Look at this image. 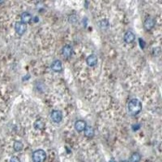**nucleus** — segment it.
<instances>
[{"mask_svg": "<svg viewBox=\"0 0 162 162\" xmlns=\"http://www.w3.org/2000/svg\"><path fill=\"white\" fill-rule=\"evenodd\" d=\"M140 46H141V48H142V49H144V45H145V43H144V41H143V43H142V42H141V38H140Z\"/></svg>", "mask_w": 162, "mask_h": 162, "instance_id": "f3484780", "label": "nucleus"}, {"mask_svg": "<svg viewBox=\"0 0 162 162\" xmlns=\"http://www.w3.org/2000/svg\"><path fill=\"white\" fill-rule=\"evenodd\" d=\"M27 27L26 24L22 22H16L15 24V30L18 33L19 35H23L26 32Z\"/></svg>", "mask_w": 162, "mask_h": 162, "instance_id": "20e7f679", "label": "nucleus"}, {"mask_svg": "<svg viewBox=\"0 0 162 162\" xmlns=\"http://www.w3.org/2000/svg\"><path fill=\"white\" fill-rule=\"evenodd\" d=\"M50 68L54 71V72H60L63 70V64L60 60H55L51 63Z\"/></svg>", "mask_w": 162, "mask_h": 162, "instance_id": "0eeeda50", "label": "nucleus"}, {"mask_svg": "<svg viewBox=\"0 0 162 162\" xmlns=\"http://www.w3.org/2000/svg\"><path fill=\"white\" fill-rule=\"evenodd\" d=\"M135 40V34L131 31L126 32L124 35V41L127 44H131L132 42H134Z\"/></svg>", "mask_w": 162, "mask_h": 162, "instance_id": "1a4fd4ad", "label": "nucleus"}, {"mask_svg": "<svg viewBox=\"0 0 162 162\" xmlns=\"http://www.w3.org/2000/svg\"><path fill=\"white\" fill-rule=\"evenodd\" d=\"M84 134L85 135L86 137L88 138H91V137H93L95 134L94 129L92 127V126H86V128L84 131Z\"/></svg>", "mask_w": 162, "mask_h": 162, "instance_id": "ddd939ff", "label": "nucleus"}, {"mask_svg": "<svg viewBox=\"0 0 162 162\" xmlns=\"http://www.w3.org/2000/svg\"><path fill=\"white\" fill-rule=\"evenodd\" d=\"M97 62H98V58L96 54H91L86 59V63L89 67L96 66L97 64Z\"/></svg>", "mask_w": 162, "mask_h": 162, "instance_id": "423d86ee", "label": "nucleus"}, {"mask_svg": "<svg viewBox=\"0 0 162 162\" xmlns=\"http://www.w3.org/2000/svg\"><path fill=\"white\" fill-rule=\"evenodd\" d=\"M87 126V123L86 122H84V120H77L75 122V128L77 131L81 132V131H84V129Z\"/></svg>", "mask_w": 162, "mask_h": 162, "instance_id": "6e6552de", "label": "nucleus"}, {"mask_svg": "<svg viewBox=\"0 0 162 162\" xmlns=\"http://www.w3.org/2000/svg\"><path fill=\"white\" fill-rule=\"evenodd\" d=\"M10 162H20V161L17 157H12L10 159Z\"/></svg>", "mask_w": 162, "mask_h": 162, "instance_id": "dca6fc26", "label": "nucleus"}, {"mask_svg": "<svg viewBox=\"0 0 162 162\" xmlns=\"http://www.w3.org/2000/svg\"><path fill=\"white\" fill-rule=\"evenodd\" d=\"M127 109L128 112L131 115H137L139 114L142 110V103L139 99H131L127 105Z\"/></svg>", "mask_w": 162, "mask_h": 162, "instance_id": "f257e3e1", "label": "nucleus"}, {"mask_svg": "<svg viewBox=\"0 0 162 162\" xmlns=\"http://www.w3.org/2000/svg\"><path fill=\"white\" fill-rule=\"evenodd\" d=\"M155 24H156L155 20L152 17H148L144 20V27L147 31H149V30L153 29V27L155 26Z\"/></svg>", "mask_w": 162, "mask_h": 162, "instance_id": "39448f33", "label": "nucleus"}, {"mask_svg": "<svg viewBox=\"0 0 162 162\" xmlns=\"http://www.w3.org/2000/svg\"><path fill=\"white\" fill-rule=\"evenodd\" d=\"M33 127L36 131H42L45 128V123L42 120L38 119V120L35 121L34 124H33Z\"/></svg>", "mask_w": 162, "mask_h": 162, "instance_id": "f8f14e48", "label": "nucleus"}, {"mask_svg": "<svg viewBox=\"0 0 162 162\" xmlns=\"http://www.w3.org/2000/svg\"><path fill=\"white\" fill-rule=\"evenodd\" d=\"M32 157L33 162H45L46 160V153L42 149H37L33 152Z\"/></svg>", "mask_w": 162, "mask_h": 162, "instance_id": "f03ea898", "label": "nucleus"}, {"mask_svg": "<svg viewBox=\"0 0 162 162\" xmlns=\"http://www.w3.org/2000/svg\"><path fill=\"white\" fill-rule=\"evenodd\" d=\"M24 148V144L20 141H15L13 144V148L16 152H20Z\"/></svg>", "mask_w": 162, "mask_h": 162, "instance_id": "2eb2a0df", "label": "nucleus"}, {"mask_svg": "<svg viewBox=\"0 0 162 162\" xmlns=\"http://www.w3.org/2000/svg\"><path fill=\"white\" fill-rule=\"evenodd\" d=\"M140 160H141V155L139 153L135 152L131 154L128 162H140Z\"/></svg>", "mask_w": 162, "mask_h": 162, "instance_id": "4468645a", "label": "nucleus"}, {"mask_svg": "<svg viewBox=\"0 0 162 162\" xmlns=\"http://www.w3.org/2000/svg\"><path fill=\"white\" fill-rule=\"evenodd\" d=\"M148 162H153V161H148Z\"/></svg>", "mask_w": 162, "mask_h": 162, "instance_id": "aec40b11", "label": "nucleus"}, {"mask_svg": "<svg viewBox=\"0 0 162 162\" xmlns=\"http://www.w3.org/2000/svg\"><path fill=\"white\" fill-rule=\"evenodd\" d=\"M50 118L55 123H59L63 119V113L60 110H53L50 113Z\"/></svg>", "mask_w": 162, "mask_h": 162, "instance_id": "7ed1b4c3", "label": "nucleus"}, {"mask_svg": "<svg viewBox=\"0 0 162 162\" xmlns=\"http://www.w3.org/2000/svg\"><path fill=\"white\" fill-rule=\"evenodd\" d=\"M109 162H114V161H113V160H112V161H109Z\"/></svg>", "mask_w": 162, "mask_h": 162, "instance_id": "6ab92c4d", "label": "nucleus"}, {"mask_svg": "<svg viewBox=\"0 0 162 162\" xmlns=\"http://www.w3.org/2000/svg\"><path fill=\"white\" fill-rule=\"evenodd\" d=\"M72 52H73V49H72V45H66L63 47V54L65 58L69 59L72 56Z\"/></svg>", "mask_w": 162, "mask_h": 162, "instance_id": "9d476101", "label": "nucleus"}, {"mask_svg": "<svg viewBox=\"0 0 162 162\" xmlns=\"http://www.w3.org/2000/svg\"><path fill=\"white\" fill-rule=\"evenodd\" d=\"M119 162H128V161H120Z\"/></svg>", "mask_w": 162, "mask_h": 162, "instance_id": "a211bd4d", "label": "nucleus"}, {"mask_svg": "<svg viewBox=\"0 0 162 162\" xmlns=\"http://www.w3.org/2000/svg\"><path fill=\"white\" fill-rule=\"evenodd\" d=\"M20 18H21V22L24 23V24H28V23L31 22L32 19V15L29 12H23L20 16Z\"/></svg>", "mask_w": 162, "mask_h": 162, "instance_id": "9b49d317", "label": "nucleus"}]
</instances>
